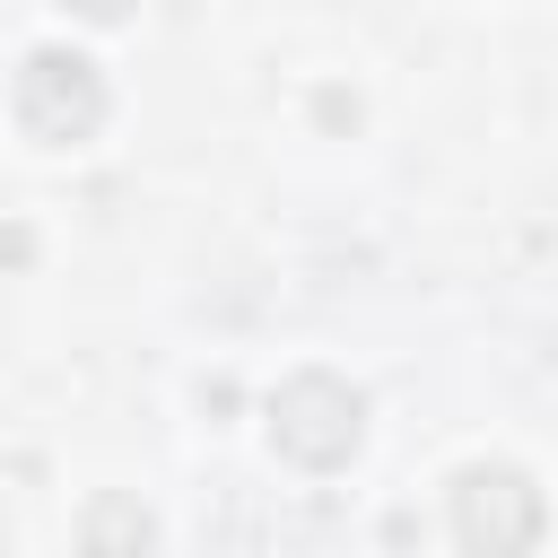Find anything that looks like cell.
Segmentation results:
<instances>
[{"label": "cell", "instance_id": "obj_1", "mask_svg": "<svg viewBox=\"0 0 558 558\" xmlns=\"http://www.w3.org/2000/svg\"><path fill=\"white\" fill-rule=\"evenodd\" d=\"M366 436V401L340 384V375H296L279 401H270V445L305 471H340Z\"/></svg>", "mask_w": 558, "mask_h": 558}, {"label": "cell", "instance_id": "obj_2", "mask_svg": "<svg viewBox=\"0 0 558 558\" xmlns=\"http://www.w3.org/2000/svg\"><path fill=\"white\" fill-rule=\"evenodd\" d=\"M17 122H26V140H44V148H78L96 122H105V78H96V61L87 52H26V70H17Z\"/></svg>", "mask_w": 558, "mask_h": 558}, {"label": "cell", "instance_id": "obj_3", "mask_svg": "<svg viewBox=\"0 0 558 558\" xmlns=\"http://www.w3.org/2000/svg\"><path fill=\"white\" fill-rule=\"evenodd\" d=\"M453 532H462V549L471 558H523L532 541H541V488L523 480V471H462V488H453Z\"/></svg>", "mask_w": 558, "mask_h": 558}, {"label": "cell", "instance_id": "obj_4", "mask_svg": "<svg viewBox=\"0 0 558 558\" xmlns=\"http://www.w3.org/2000/svg\"><path fill=\"white\" fill-rule=\"evenodd\" d=\"M70 9H78V17H96V26H113V17L131 9V0H70Z\"/></svg>", "mask_w": 558, "mask_h": 558}]
</instances>
